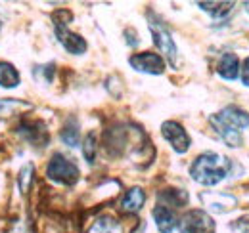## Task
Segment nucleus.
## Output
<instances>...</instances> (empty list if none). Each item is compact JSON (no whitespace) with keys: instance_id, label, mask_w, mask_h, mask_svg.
Returning <instances> with one entry per match:
<instances>
[{"instance_id":"nucleus-7","label":"nucleus","mask_w":249,"mask_h":233,"mask_svg":"<svg viewBox=\"0 0 249 233\" xmlns=\"http://www.w3.org/2000/svg\"><path fill=\"white\" fill-rule=\"evenodd\" d=\"M128 63L140 71V73H148V75H161L165 71V59L159 54L154 52H142V54H134L130 56Z\"/></svg>"},{"instance_id":"nucleus-16","label":"nucleus","mask_w":249,"mask_h":233,"mask_svg":"<svg viewBox=\"0 0 249 233\" xmlns=\"http://www.w3.org/2000/svg\"><path fill=\"white\" fill-rule=\"evenodd\" d=\"M89 233H123V230H121V224L115 218L104 216V218H98L94 222Z\"/></svg>"},{"instance_id":"nucleus-15","label":"nucleus","mask_w":249,"mask_h":233,"mask_svg":"<svg viewBox=\"0 0 249 233\" xmlns=\"http://www.w3.org/2000/svg\"><path fill=\"white\" fill-rule=\"evenodd\" d=\"M19 73L18 69L8 63V61H0V86L2 88H16L19 84Z\"/></svg>"},{"instance_id":"nucleus-19","label":"nucleus","mask_w":249,"mask_h":233,"mask_svg":"<svg viewBox=\"0 0 249 233\" xmlns=\"http://www.w3.org/2000/svg\"><path fill=\"white\" fill-rule=\"evenodd\" d=\"M197 6L218 19V17H224V16H228L232 12L234 2H197Z\"/></svg>"},{"instance_id":"nucleus-6","label":"nucleus","mask_w":249,"mask_h":233,"mask_svg":"<svg viewBox=\"0 0 249 233\" xmlns=\"http://www.w3.org/2000/svg\"><path fill=\"white\" fill-rule=\"evenodd\" d=\"M161 134H163V138L171 144V147H173L177 153L182 155V153H186L188 149H190L192 140H190L188 132L184 130V126H180L178 122H175V120L163 122V124H161Z\"/></svg>"},{"instance_id":"nucleus-18","label":"nucleus","mask_w":249,"mask_h":233,"mask_svg":"<svg viewBox=\"0 0 249 233\" xmlns=\"http://www.w3.org/2000/svg\"><path fill=\"white\" fill-rule=\"evenodd\" d=\"M159 199L165 201V206H184L188 203V193L184 189H165L159 193Z\"/></svg>"},{"instance_id":"nucleus-24","label":"nucleus","mask_w":249,"mask_h":233,"mask_svg":"<svg viewBox=\"0 0 249 233\" xmlns=\"http://www.w3.org/2000/svg\"><path fill=\"white\" fill-rule=\"evenodd\" d=\"M242 83L249 86V56L244 59V63H242Z\"/></svg>"},{"instance_id":"nucleus-4","label":"nucleus","mask_w":249,"mask_h":233,"mask_svg":"<svg viewBox=\"0 0 249 233\" xmlns=\"http://www.w3.org/2000/svg\"><path fill=\"white\" fill-rule=\"evenodd\" d=\"M180 233H215V222L205 210H190L178 222Z\"/></svg>"},{"instance_id":"nucleus-17","label":"nucleus","mask_w":249,"mask_h":233,"mask_svg":"<svg viewBox=\"0 0 249 233\" xmlns=\"http://www.w3.org/2000/svg\"><path fill=\"white\" fill-rule=\"evenodd\" d=\"M60 138H62V142L65 144V146H69V147L79 146L81 134H79V124H77V120H75V118H69V120L65 122V126H63Z\"/></svg>"},{"instance_id":"nucleus-3","label":"nucleus","mask_w":249,"mask_h":233,"mask_svg":"<svg viewBox=\"0 0 249 233\" xmlns=\"http://www.w3.org/2000/svg\"><path fill=\"white\" fill-rule=\"evenodd\" d=\"M148 27H150V33L154 36L156 46L161 50V54L169 59V63L175 67L177 65V59H178V50H177V44H175V40H173L169 29L161 21H157V19H150Z\"/></svg>"},{"instance_id":"nucleus-25","label":"nucleus","mask_w":249,"mask_h":233,"mask_svg":"<svg viewBox=\"0 0 249 233\" xmlns=\"http://www.w3.org/2000/svg\"><path fill=\"white\" fill-rule=\"evenodd\" d=\"M242 233H249V220H244V224H240Z\"/></svg>"},{"instance_id":"nucleus-5","label":"nucleus","mask_w":249,"mask_h":233,"mask_svg":"<svg viewBox=\"0 0 249 233\" xmlns=\"http://www.w3.org/2000/svg\"><path fill=\"white\" fill-rule=\"evenodd\" d=\"M56 21V38L60 40L63 48L69 52V54H75V56H81L87 52V40L77 34V33H71L67 27V21H60V19H54Z\"/></svg>"},{"instance_id":"nucleus-8","label":"nucleus","mask_w":249,"mask_h":233,"mask_svg":"<svg viewBox=\"0 0 249 233\" xmlns=\"http://www.w3.org/2000/svg\"><path fill=\"white\" fill-rule=\"evenodd\" d=\"M201 201L203 204L211 210V212H217V214H224V212H230L236 208L238 199L230 193H220V191H205L201 193Z\"/></svg>"},{"instance_id":"nucleus-20","label":"nucleus","mask_w":249,"mask_h":233,"mask_svg":"<svg viewBox=\"0 0 249 233\" xmlns=\"http://www.w3.org/2000/svg\"><path fill=\"white\" fill-rule=\"evenodd\" d=\"M33 77L35 81H38L40 84H50L54 79V63H46V65H38L33 69Z\"/></svg>"},{"instance_id":"nucleus-23","label":"nucleus","mask_w":249,"mask_h":233,"mask_svg":"<svg viewBox=\"0 0 249 233\" xmlns=\"http://www.w3.org/2000/svg\"><path fill=\"white\" fill-rule=\"evenodd\" d=\"M31 182H33V165H25V166L21 168V172H19V189H21L23 193H27Z\"/></svg>"},{"instance_id":"nucleus-10","label":"nucleus","mask_w":249,"mask_h":233,"mask_svg":"<svg viewBox=\"0 0 249 233\" xmlns=\"http://www.w3.org/2000/svg\"><path fill=\"white\" fill-rule=\"evenodd\" d=\"M209 122H211V126L215 128V132H217V136L226 144L228 147H240L242 146V132L240 130H236V128H232V126H228L226 122H222L217 115H211L209 118Z\"/></svg>"},{"instance_id":"nucleus-12","label":"nucleus","mask_w":249,"mask_h":233,"mask_svg":"<svg viewBox=\"0 0 249 233\" xmlns=\"http://www.w3.org/2000/svg\"><path fill=\"white\" fill-rule=\"evenodd\" d=\"M152 214H154V220H156V226L159 233H171L177 228V224H178L175 212L169 206H165V204H157Z\"/></svg>"},{"instance_id":"nucleus-27","label":"nucleus","mask_w":249,"mask_h":233,"mask_svg":"<svg viewBox=\"0 0 249 233\" xmlns=\"http://www.w3.org/2000/svg\"><path fill=\"white\" fill-rule=\"evenodd\" d=\"M0 29H2V21H0Z\"/></svg>"},{"instance_id":"nucleus-26","label":"nucleus","mask_w":249,"mask_h":233,"mask_svg":"<svg viewBox=\"0 0 249 233\" xmlns=\"http://www.w3.org/2000/svg\"><path fill=\"white\" fill-rule=\"evenodd\" d=\"M244 6H246V12H248V14H249V2H246Z\"/></svg>"},{"instance_id":"nucleus-13","label":"nucleus","mask_w":249,"mask_h":233,"mask_svg":"<svg viewBox=\"0 0 249 233\" xmlns=\"http://www.w3.org/2000/svg\"><path fill=\"white\" fill-rule=\"evenodd\" d=\"M238 69H240V59H238L236 54L226 52V54H222V58L218 59L217 73L220 79H224V81H234V79L238 77Z\"/></svg>"},{"instance_id":"nucleus-9","label":"nucleus","mask_w":249,"mask_h":233,"mask_svg":"<svg viewBox=\"0 0 249 233\" xmlns=\"http://www.w3.org/2000/svg\"><path fill=\"white\" fill-rule=\"evenodd\" d=\"M19 136L33 146L44 147L48 144V132H46L44 124L38 120H23L19 124Z\"/></svg>"},{"instance_id":"nucleus-14","label":"nucleus","mask_w":249,"mask_h":233,"mask_svg":"<svg viewBox=\"0 0 249 233\" xmlns=\"http://www.w3.org/2000/svg\"><path fill=\"white\" fill-rule=\"evenodd\" d=\"M144 201H146V193L140 187H132L124 193L123 201H121V210L126 214H134L144 206Z\"/></svg>"},{"instance_id":"nucleus-1","label":"nucleus","mask_w":249,"mask_h":233,"mask_svg":"<svg viewBox=\"0 0 249 233\" xmlns=\"http://www.w3.org/2000/svg\"><path fill=\"white\" fill-rule=\"evenodd\" d=\"M230 172V159L213 153V151H205L199 157H196V161L190 166V176L194 178V182L201 183V185H217L218 182H222Z\"/></svg>"},{"instance_id":"nucleus-11","label":"nucleus","mask_w":249,"mask_h":233,"mask_svg":"<svg viewBox=\"0 0 249 233\" xmlns=\"http://www.w3.org/2000/svg\"><path fill=\"white\" fill-rule=\"evenodd\" d=\"M217 116L222 122H226L228 126H232V128H236V130H244V128L249 126L248 111H244V109H240V107H236V105L224 107L220 113H217Z\"/></svg>"},{"instance_id":"nucleus-2","label":"nucleus","mask_w":249,"mask_h":233,"mask_svg":"<svg viewBox=\"0 0 249 233\" xmlns=\"http://www.w3.org/2000/svg\"><path fill=\"white\" fill-rule=\"evenodd\" d=\"M46 176H48L50 180L58 182V183L73 185V183H77V180H79V168H77V165H75L71 159L63 157L62 153H56V155L50 159L48 166H46Z\"/></svg>"},{"instance_id":"nucleus-22","label":"nucleus","mask_w":249,"mask_h":233,"mask_svg":"<svg viewBox=\"0 0 249 233\" xmlns=\"http://www.w3.org/2000/svg\"><path fill=\"white\" fill-rule=\"evenodd\" d=\"M29 103H19L16 100H0V115H10L12 109H29Z\"/></svg>"},{"instance_id":"nucleus-21","label":"nucleus","mask_w":249,"mask_h":233,"mask_svg":"<svg viewBox=\"0 0 249 233\" xmlns=\"http://www.w3.org/2000/svg\"><path fill=\"white\" fill-rule=\"evenodd\" d=\"M83 155H85L87 163H90V165H92L94 159H96V136H94L92 132L85 138V144H83Z\"/></svg>"}]
</instances>
